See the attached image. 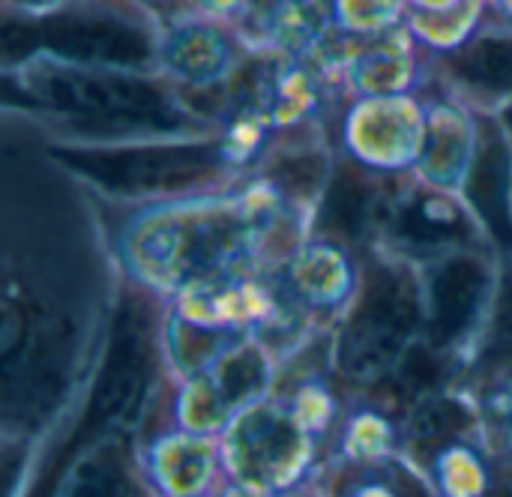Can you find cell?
<instances>
[{
  "label": "cell",
  "mask_w": 512,
  "mask_h": 497,
  "mask_svg": "<svg viewBox=\"0 0 512 497\" xmlns=\"http://www.w3.org/2000/svg\"><path fill=\"white\" fill-rule=\"evenodd\" d=\"M507 120H510V126H512V108H510V114H507Z\"/></svg>",
  "instance_id": "15"
},
{
  "label": "cell",
  "mask_w": 512,
  "mask_h": 497,
  "mask_svg": "<svg viewBox=\"0 0 512 497\" xmlns=\"http://www.w3.org/2000/svg\"><path fill=\"white\" fill-rule=\"evenodd\" d=\"M36 96L57 108L96 123H129L168 129L177 126L165 96L135 78H117L102 72H48L33 81Z\"/></svg>",
  "instance_id": "1"
},
{
  "label": "cell",
  "mask_w": 512,
  "mask_h": 497,
  "mask_svg": "<svg viewBox=\"0 0 512 497\" xmlns=\"http://www.w3.org/2000/svg\"><path fill=\"white\" fill-rule=\"evenodd\" d=\"M468 426V414L444 399H429L411 423V435L420 447H441L447 441H453L456 435H462Z\"/></svg>",
  "instance_id": "11"
},
{
  "label": "cell",
  "mask_w": 512,
  "mask_h": 497,
  "mask_svg": "<svg viewBox=\"0 0 512 497\" xmlns=\"http://www.w3.org/2000/svg\"><path fill=\"white\" fill-rule=\"evenodd\" d=\"M393 231L402 240L417 243V246L459 243L471 237V228L465 225L462 213L453 204H447L444 198H426V195H417L396 207Z\"/></svg>",
  "instance_id": "8"
},
{
  "label": "cell",
  "mask_w": 512,
  "mask_h": 497,
  "mask_svg": "<svg viewBox=\"0 0 512 497\" xmlns=\"http://www.w3.org/2000/svg\"><path fill=\"white\" fill-rule=\"evenodd\" d=\"M420 306L414 285L399 270H375L363 288L360 309L345 336L342 363L348 375L369 378L381 372L405 345L417 324Z\"/></svg>",
  "instance_id": "3"
},
{
  "label": "cell",
  "mask_w": 512,
  "mask_h": 497,
  "mask_svg": "<svg viewBox=\"0 0 512 497\" xmlns=\"http://www.w3.org/2000/svg\"><path fill=\"white\" fill-rule=\"evenodd\" d=\"M48 48L81 63H141L150 54L147 36L117 18L105 15H54L36 24H6L3 51L9 57Z\"/></svg>",
  "instance_id": "5"
},
{
  "label": "cell",
  "mask_w": 512,
  "mask_h": 497,
  "mask_svg": "<svg viewBox=\"0 0 512 497\" xmlns=\"http://www.w3.org/2000/svg\"><path fill=\"white\" fill-rule=\"evenodd\" d=\"M459 75L480 87H512V39H477L453 57Z\"/></svg>",
  "instance_id": "10"
},
{
  "label": "cell",
  "mask_w": 512,
  "mask_h": 497,
  "mask_svg": "<svg viewBox=\"0 0 512 497\" xmlns=\"http://www.w3.org/2000/svg\"><path fill=\"white\" fill-rule=\"evenodd\" d=\"M375 207V186L363 171L342 168L324 204V225L336 234L357 237Z\"/></svg>",
  "instance_id": "9"
},
{
  "label": "cell",
  "mask_w": 512,
  "mask_h": 497,
  "mask_svg": "<svg viewBox=\"0 0 512 497\" xmlns=\"http://www.w3.org/2000/svg\"><path fill=\"white\" fill-rule=\"evenodd\" d=\"M69 168L117 192L180 189L219 168L216 147H150V150H54Z\"/></svg>",
  "instance_id": "4"
},
{
  "label": "cell",
  "mask_w": 512,
  "mask_h": 497,
  "mask_svg": "<svg viewBox=\"0 0 512 497\" xmlns=\"http://www.w3.org/2000/svg\"><path fill=\"white\" fill-rule=\"evenodd\" d=\"M261 381H264V366L255 351L234 354L219 372V387L228 402H240V399L252 396L261 387Z\"/></svg>",
  "instance_id": "12"
},
{
  "label": "cell",
  "mask_w": 512,
  "mask_h": 497,
  "mask_svg": "<svg viewBox=\"0 0 512 497\" xmlns=\"http://www.w3.org/2000/svg\"><path fill=\"white\" fill-rule=\"evenodd\" d=\"M471 201L477 213L486 219L492 234L501 243H512L510 225V159L504 141L489 132L480 144V153L474 159L471 171Z\"/></svg>",
  "instance_id": "7"
},
{
  "label": "cell",
  "mask_w": 512,
  "mask_h": 497,
  "mask_svg": "<svg viewBox=\"0 0 512 497\" xmlns=\"http://www.w3.org/2000/svg\"><path fill=\"white\" fill-rule=\"evenodd\" d=\"M486 360H492L498 366L512 363V264L510 270H507V276H504V288H501V300H498V312H495Z\"/></svg>",
  "instance_id": "13"
},
{
  "label": "cell",
  "mask_w": 512,
  "mask_h": 497,
  "mask_svg": "<svg viewBox=\"0 0 512 497\" xmlns=\"http://www.w3.org/2000/svg\"><path fill=\"white\" fill-rule=\"evenodd\" d=\"M441 378V366L438 360L432 357L429 348H414L408 351L402 369H399V387L408 393H417V390H432Z\"/></svg>",
  "instance_id": "14"
},
{
  "label": "cell",
  "mask_w": 512,
  "mask_h": 497,
  "mask_svg": "<svg viewBox=\"0 0 512 497\" xmlns=\"http://www.w3.org/2000/svg\"><path fill=\"white\" fill-rule=\"evenodd\" d=\"M150 375V345H147V318L135 303H126L114 321L111 345L90 399V408L75 432L69 450H78L87 438L126 426L144 399Z\"/></svg>",
  "instance_id": "2"
},
{
  "label": "cell",
  "mask_w": 512,
  "mask_h": 497,
  "mask_svg": "<svg viewBox=\"0 0 512 497\" xmlns=\"http://www.w3.org/2000/svg\"><path fill=\"white\" fill-rule=\"evenodd\" d=\"M486 291V270L471 258L444 264L432 282V348H444L459 339L474 321Z\"/></svg>",
  "instance_id": "6"
}]
</instances>
